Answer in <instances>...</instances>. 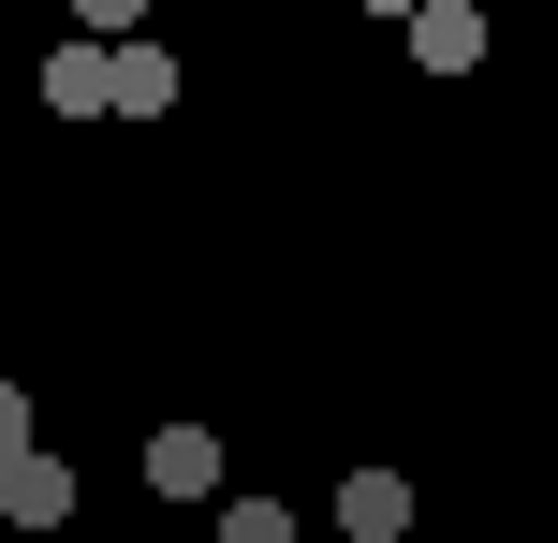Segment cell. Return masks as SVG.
<instances>
[{
    "label": "cell",
    "mask_w": 558,
    "mask_h": 543,
    "mask_svg": "<svg viewBox=\"0 0 558 543\" xmlns=\"http://www.w3.org/2000/svg\"><path fill=\"white\" fill-rule=\"evenodd\" d=\"M221 543H308V529L279 515V499H221Z\"/></svg>",
    "instance_id": "52a82bcc"
},
{
    "label": "cell",
    "mask_w": 558,
    "mask_h": 543,
    "mask_svg": "<svg viewBox=\"0 0 558 543\" xmlns=\"http://www.w3.org/2000/svg\"><path fill=\"white\" fill-rule=\"evenodd\" d=\"M45 103L59 118H118V45H59L45 59Z\"/></svg>",
    "instance_id": "3957f363"
},
{
    "label": "cell",
    "mask_w": 558,
    "mask_h": 543,
    "mask_svg": "<svg viewBox=\"0 0 558 543\" xmlns=\"http://www.w3.org/2000/svg\"><path fill=\"white\" fill-rule=\"evenodd\" d=\"M147 485L162 499H221V441L206 427H147Z\"/></svg>",
    "instance_id": "7a4b0ae2"
},
{
    "label": "cell",
    "mask_w": 558,
    "mask_h": 543,
    "mask_svg": "<svg viewBox=\"0 0 558 543\" xmlns=\"http://www.w3.org/2000/svg\"><path fill=\"white\" fill-rule=\"evenodd\" d=\"M15 456H45V441H29V397L0 382V470H15Z\"/></svg>",
    "instance_id": "ba28073f"
},
{
    "label": "cell",
    "mask_w": 558,
    "mask_h": 543,
    "mask_svg": "<svg viewBox=\"0 0 558 543\" xmlns=\"http://www.w3.org/2000/svg\"><path fill=\"white\" fill-rule=\"evenodd\" d=\"M74 15H88V29H147V0H74Z\"/></svg>",
    "instance_id": "9c48e42d"
},
{
    "label": "cell",
    "mask_w": 558,
    "mask_h": 543,
    "mask_svg": "<svg viewBox=\"0 0 558 543\" xmlns=\"http://www.w3.org/2000/svg\"><path fill=\"white\" fill-rule=\"evenodd\" d=\"M206 543H221V529H206Z\"/></svg>",
    "instance_id": "8fae6325"
},
{
    "label": "cell",
    "mask_w": 558,
    "mask_h": 543,
    "mask_svg": "<svg viewBox=\"0 0 558 543\" xmlns=\"http://www.w3.org/2000/svg\"><path fill=\"white\" fill-rule=\"evenodd\" d=\"M162 103H177V59L133 29V45H118V118H162Z\"/></svg>",
    "instance_id": "8992f818"
},
{
    "label": "cell",
    "mask_w": 558,
    "mask_h": 543,
    "mask_svg": "<svg viewBox=\"0 0 558 543\" xmlns=\"http://www.w3.org/2000/svg\"><path fill=\"white\" fill-rule=\"evenodd\" d=\"M338 529H353V543H397V529H412V485H397V470H353V485H338Z\"/></svg>",
    "instance_id": "5b68a950"
},
{
    "label": "cell",
    "mask_w": 558,
    "mask_h": 543,
    "mask_svg": "<svg viewBox=\"0 0 558 543\" xmlns=\"http://www.w3.org/2000/svg\"><path fill=\"white\" fill-rule=\"evenodd\" d=\"M0 515H15V543L74 529V456H15V470H0Z\"/></svg>",
    "instance_id": "6da1fadb"
},
{
    "label": "cell",
    "mask_w": 558,
    "mask_h": 543,
    "mask_svg": "<svg viewBox=\"0 0 558 543\" xmlns=\"http://www.w3.org/2000/svg\"><path fill=\"white\" fill-rule=\"evenodd\" d=\"M367 15H426V0H367Z\"/></svg>",
    "instance_id": "30bf717a"
},
{
    "label": "cell",
    "mask_w": 558,
    "mask_h": 543,
    "mask_svg": "<svg viewBox=\"0 0 558 543\" xmlns=\"http://www.w3.org/2000/svg\"><path fill=\"white\" fill-rule=\"evenodd\" d=\"M397 29H412L426 74H471V59H485V15H471V0H426V15H397Z\"/></svg>",
    "instance_id": "277c9868"
}]
</instances>
